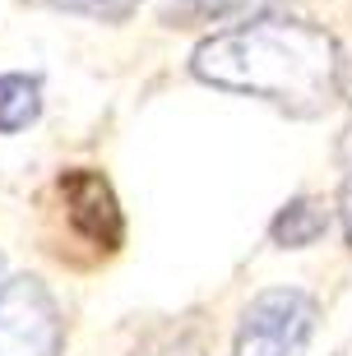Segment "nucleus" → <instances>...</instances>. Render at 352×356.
I'll return each instance as SVG.
<instances>
[{
  "mask_svg": "<svg viewBox=\"0 0 352 356\" xmlns=\"http://www.w3.org/2000/svg\"><path fill=\"white\" fill-rule=\"evenodd\" d=\"M195 79L227 92H246L283 106L292 116H320L339 97V51L315 24L255 19L213 33L190 56Z\"/></svg>",
  "mask_w": 352,
  "mask_h": 356,
  "instance_id": "nucleus-1",
  "label": "nucleus"
},
{
  "mask_svg": "<svg viewBox=\"0 0 352 356\" xmlns=\"http://www.w3.org/2000/svg\"><path fill=\"white\" fill-rule=\"evenodd\" d=\"M38 5H52V10L66 14H84V19H107V24H121L130 19L139 0H38Z\"/></svg>",
  "mask_w": 352,
  "mask_h": 356,
  "instance_id": "nucleus-7",
  "label": "nucleus"
},
{
  "mask_svg": "<svg viewBox=\"0 0 352 356\" xmlns=\"http://www.w3.org/2000/svg\"><path fill=\"white\" fill-rule=\"evenodd\" d=\"M66 324L42 277H10L0 287V356H61Z\"/></svg>",
  "mask_w": 352,
  "mask_h": 356,
  "instance_id": "nucleus-3",
  "label": "nucleus"
},
{
  "mask_svg": "<svg viewBox=\"0 0 352 356\" xmlns=\"http://www.w3.org/2000/svg\"><path fill=\"white\" fill-rule=\"evenodd\" d=\"M61 195H66V222L75 236H84L98 250H121L125 241V218L116 209V195L102 172L75 167L61 176Z\"/></svg>",
  "mask_w": 352,
  "mask_h": 356,
  "instance_id": "nucleus-4",
  "label": "nucleus"
},
{
  "mask_svg": "<svg viewBox=\"0 0 352 356\" xmlns=\"http://www.w3.org/2000/svg\"><path fill=\"white\" fill-rule=\"evenodd\" d=\"M42 116V79L38 74H0V134H19Z\"/></svg>",
  "mask_w": 352,
  "mask_h": 356,
  "instance_id": "nucleus-6",
  "label": "nucleus"
},
{
  "mask_svg": "<svg viewBox=\"0 0 352 356\" xmlns=\"http://www.w3.org/2000/svg\"><path fill=\"white\" fill-rule=\"evenodd\" d=\"M325 232H329V209L320 199H292V204H283L274 227H269L274 245H283V250H306Z\"/></svg>",
  "mask_w": 352,
  "mask_h": 356,
  "instance_id": "nucleus-5",
  "label": "nucleus"
},
{
  "mask_svg": "<svg viewBox=\"0 0 352 356\" xmlns=\"http://www.w3.org/2000/svg\"><path fill=\"white\" fill-rule=\"evenodd\" d=\"M315 333V296L301 287H269L246 305L236 356H301Z\"/></svg>",
  "mask_w": 352,
  "mask_h": 356,
  "instance_id": "nucleus-2",
  "label": "nucleus"
},
{
  "mask_svg": "<svg viewBox=\"0 0 352 356\" xmlns=\"http://www.w3.org/2000/svg\"><path fill=\"white\" fill-rule=\"evenodd\" d=\"M339 209H343V232H348V241H352V172H348V181H343V199H339Z\"/></svg>",
  "mask_w": 352,
  "mask_h": 356,
  "instance_id": "nucleus-8",
  "label": "nucleus"
}]
</instances>
